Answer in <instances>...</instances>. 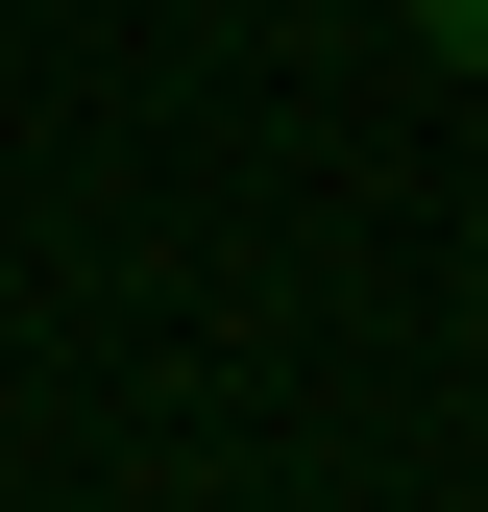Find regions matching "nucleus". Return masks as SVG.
I'll return each instance as SVG.
<instances>
[{"label": "nucleus", "instance_id": "nucleus-1", "mask_svg": "<svg viewBox=\"0 0 488 512\" xmlns=\"http://www.w3.org/2000/svg\"><path fill=\"white\" fill-rule=\"evenodd\" d=\"M415 25H440V49H464V74H488V0H415Z\"/></svg>", "mask_w": 488, "mask_h": 512}]
</instances>
